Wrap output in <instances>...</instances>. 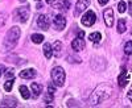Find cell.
Segmentation results:
<instances>
[{"mask_svg": "<svg viewBox=\"0 0 132 108\" xmlns=\"http://www.w3.org/2000/svg\"><path fill=\"white\" fill-rule=\"evenodd\" d=\"M98 3L101 4V5H106L108 3V0H98Z\"/></svg>", "mask_w": 132, "mask_h": 108, "instance_id": "obj_31", "label": "cell"}, {"mask_svg": "<svg viewBox=\"0 0 132 108\" xmlns=\"http://www.w3.org/2000/svg\"><path fill=\"white\" fill-rule=\"evenodd\" d=\"M5 24V13H0V28Z\"/></svg>", "mask_w": 132, "mask_h": 108, "instance_id": "obj_27", "label": "cell"}, {"mask_svg": "<svg viewBox=\"0 0 132 108\" xmlns=\"http://www.w3.org/2000/svg\"><path fill=\"white\" fill-rule=\"evenodd\" d=\"M114 19H115L114 9H112V8H106L104 12H103V20H104L106 26L111 28V26L114 25Z\"/></svg>", "mask_w": 132, "mask_h": 108, "instance_id": "obj_6", "label": "cell"}, {"mask_svg": "<svg viewBox=\"0 0 132 108\" xmlns=\"http://www.w3.org/2000/svg\"><path fill=\"white\" fill-rule=\"evenodd\" d=\"M44 54H45V58L50 59L53 57V48L50 46V44H44Z\"/></svg>", "mask_w": 132, "mask_h": 108, "instance_id": "obj_15", "label": "cell"}, {"mask_svg": "<svg viewBox=\"0 0 132 108\" xmlns=\"http://www.w3.org/2000/svg\"><path fill=\"white\" fill-rule=\"evenodd\" d=\"M58 8L63 9V11H68L70 8V0H61V2L58 3Z\"/></svg>", "mask_w": 132, "mask_h": 108, "instance_id": "obj_21", "label": "cell"}, {"mask_svg": "<svg viewBox=\"0 0 132 108\" xmlns=\"http://www.w3.org/2000/svg\"><path fill=\"white\" fill-rule=\"evenodd\" d=\"M19 91H20L21 96H23V99L28 100V99L30 98V94H29V90H28V87H27V86H20Z\"/></svg>", "mask_w": 132, "mask_h": 108, "instance_id": "obj_17", "label": "cell"}, {"mask_svg": "<svg viewBox=\"0 0 132 108\" xmlns=\"http://www.w3.org/2000/svg\"><path fill=\"white\" fill-rule=\"evenodd\" d=\"M20 2H21V3H25V2H27V0H20Z\"/></svg>", "mask_w": 132, "mask_h": 108, "instance_id": "obj_35", "label": "cell"}, {"mask_svg": "<svg viewBox=\"0 0 132 108\" xmlns=\"http://www.w3.org/2000/svg\"><path fill=\"white\" fill-rule=\"evenodd\" d=\"M128 7H129V11H128V12H129V15L132 16V0H131V2L128 3Z\"/></svg>", "mask_w": 132, "mask_h": 108, "instance_id": "obj_32", "label": "cell"}, {"mask_svg": "<svg viewBox=\"0 0 132 108\" xmlns=\"http://www.w3.org/2000/svg\"><path fill=\"white\" fill-rule=\"evenodd\" d=\"M30 40L35 42V44H41V42L44 41V36L40 34V33H33L32 37H30Z\"/></svg>", "mask_w": 132, "mask_h": 108, "instance_id": "obj_20", "label": "cell"}, {"mask_svg": "<svg viewBox=\"0 0 132 108\" xmlns=\"http://www.w3.org/2000/svg\"><path fill=\"white\" fill-rule=\"evenodd\" d=\"M0 77H2V73H0Z\"/></svg>", "mask_w": 132, "mask_h": 108, "instance_id": "obj_37", "label": "cell"}, {"mask_svg": "<svg viewBox=\"0 0 132 108\" xmlns=\"http://www.w3.org/2000/svg\"><path fill=\"white\" fill-rule=\"evenodd\" d=\"M85 46H86V45H85V41H83V38H81V37H77L75 40L71 41V48H73V50H75V51L83 50Z\"/></svg>", "mask_w": 132, "mask_h": 108, "instance_id": "obj_9", "label": "cell"}, {"mask_svg": "<svg viewBox=\"0 0 132 108\" xmlns=\"http://www.w3.org/2000/svg\"><path fill=\"white\" fill-rule=\"evenodd\" d=\"M118 11H119V13H124L127 11V3L126 2H120L118 4Z\"/></svg>", "mask_w": 132, "mask_h": 108, "instance_id": "obj_24", "label": "cell"}, {"mask_svg": "<svg viewBox=\"0 0 132 108\" xmlns=\"http://www.w3.org/2000/svg\"><path fill=\"white\" fill-rule=\"evenodd\" d=\"M20 34L21 32L17 26H13L8 30V33L5 34V40L3 42V51H9L12 50L19 42V38H20Z\"/></svg>", "mask_w": 132, "mask_h": 108, "instance_id": "obj_2", "label": "cell"}, {"mask_svg": "<svg viewBox=\"0 0 132 108\" xmlns=\"http://www.w3.org/2000/svg\"><path fill=\"white\" fill-rule=\"evenodd\" d=\"M68 61H69V62H75V63H79V62H81L79 58H75V57H69Z\"/></svg>", "mask_w": 132, "mask_h": 108, "instance_id": "obj_29", "label": "cell"}, {"mask_svg": "<svg viewBox=\"0 0 132 108\" xmlns=\"http://www.w3.org/2000/svg\"><path fill=\"white\" fill-rule=\"evenodd\" d=\"M13 82H15V79H13V78H9V79H7V82L4 83V90L9 92L11 90H12V86H13Z\"/></svg>", "mask_w": 132, "mask_h": 108, "instance_id": "obj_22", "label": "cell"}, {"mask_svg": "<svg viewBox=\"0 0 132 108\" xmlns=\"http://www.w3.org/2000/svg\"><path fill=\"white\" fill-rule=\"evenodd\" d=\"M37 25H38L40 29H42V30H48L49 26H50V21H49V19H48L45 15H40V16L37 17Z\"/></svg>", "mask_w": 132, "mask_h": 108, "instance_id": "obj_8", "label": "cell"}, {"mask_svg": "<svg viewBox=\"0 0 132 108\" xmlns=\"http://www.w3.org/2000/svg\"><path fill=\"white\" fill-rule=\"evenodd\" d=\"M124 53L127 56H131L132 54V41H127L124 45Z\"/></svg>", "mask_w": 132, "mask_h": 108, "instance_id": "obj_23", "label": "cell"}, {"mask_svg": "<svg viewBox=\"0 0 132 108\" xmlns=\"http://www.w3.org/2000/svg\"><path fill=\"white\" fill-rule=\"evenodd\" d=\"M90 2H91V0H78L77 4H75V12H74V15L75 16H79L83 11L89 7Z\"/></svg>", "mask_w": 132, "mask_h": 108, "instance_id": "obj_7", "label": "cell"}, {"mask_svg": "<svg viewBox=\"0 0 132 108\" xmlns=\"http://www.w3.org/2000/svg\"><path fill=\"white\" fill-rule=\"evenodd\" d=\"M29 15H30L29 7H27V5L25 7H19L13 12V20L20 21V23H27L28 19H29Z\"/></svg>", "mask_w": 132, "mask_h": 108, "instance_id": "obj_4", "label": "cell"}, {"mask_svg": "<svg viewBox=\"0 0 132 108\" xmlns=\"http://www.w3.org/2000/svg\"><path fill=\"white\" fill-rule=\"evenodd\" d=\"M52 80L54 83V86H63L65 83V70L61 66H56L52 70Z\"/></svg>", "mask_w": 132, "mask_h": 108, "instance_id": "obj_3", "label": "cell"}, {"mask_svg": "<svg viewBox=\"0 0 132 108\" xmlns=\"http://www.w3.org/2000/svg\"><path fill=\"white\" fill-rule=\"evenodd\" d=\"M112 92H114V88L110 84H106V83L99 84L90 96V104L96 105L99 103H102L103 100H107L112 95Z\"/></svg>", "mask_w": 132, "mask_h": 108, "instance_id": "obj_1", "label": "cell"}, {"mask_svg": "<svg viewBox=\"0 0 132 108\" xmlns=\"http://www.w3.org/2000/svg\"><path fill=\"white\" fill-rule=\"evenodd\" d=\"M30 88H32V92L35 94V96H38L42 92V86L40 83H36V82L30 84Z\"/></svg>", "mask_w": 132, "mask_h": 108, "instance_id": "obj_16", "label": "cell"}, {"mask_svg": "<svg viewBox=\"0 0 132 108\" xmlns=\"http://www.w3.org/2000/svg\"><path fill=\"white\" fill-rule=\"evenodd\" d=\"M53 95H54V94H50V92H48V94L45 95V98H44L45 103H50V102H53Z\"/></svg>", "mask_w": 132, "mask_h": 108, "instance_id": "obj_25", "label": "cell"}, {"mask_svg": "<svg viewBox=\"0 0 132 108\" xmlns=\"http://www.w3.org/2000/svg\"><path fill=\"white\" fill-rule=\"evenodd\" d=\"M118 83H119V87H126L127 83H128V71L126 69H123L122 74L119 75V79H118Z\"/></svg>", "mask_w": 132, "mask_h": 108, "instance_id": "obj_12", "label": "cell"}, {"mask_svg": "<svg viewBox=\"0 0 132 108\" xmlns=\"http://www.w3.org/2000/svg\"><path fill=\"white\" fill-rule=\"evenodd\" d=\"M17 107V100L13 96H8V98H4L2 102V107Z\"/></svg>", "mask_w": 132, "mask_h": 108, "instance_id": "obj_13", "label": "cell"}, {"mask_svg": "<svg viewBox=\"0 0 132 108\" xmlns=\"http://www.w3.org/2000/svg\"><path fill=\"white\" fill-rule=\"evenodd\" d=\"M127 98H128V100L132 103V90H129V91L127 92Z\"/></svg>", "mask_w": 132, "mask_h": 108, "instance_id": "obj_30", "label": "cell"}, {"mask_svg": "<svg viewBox=\"0 0 132 108\" xmlns=\"http://www.w3.org/2000/svg\"><path fill=\"white\" fill-rule=\"evenodd\" d=\"M89 38H90L91 42H95V44H98V42L102 40V34L99 33V32H94V33H91V34L89 36Z\"/></svg>", "mask_w": 132, "mask_h": 108, "instance_id": "obj_19", "label": "cell"}, {"mask_svg": "<svg viewBox=\"0 0 132 108\" xmlns=\"http://www.w3.org/2000/svg\"><path fill=\"white\" fill-rule=\"evenodd\" d=\"M20 78H24V79H32V78H35L37 73L35 69H27V70H23V71H20Z\"/></svg>", "mask_w": 132, "mask_h": 108, "instance_id": "obj_11", "label": "cell"}, {"mask_svg": "<svg viewBox=\"0 0 132 108\" xmlns=\"http://www.w3.org/2000/svg\"><path fill=\"white\" fill-rule=\"evenodd\" d=\"M126 29H127L126 20L124 19H119V21H118V33H124Z\"/></svg>", "mask_w": 132, "mask_h": 108, "instance_id": "obj_18", "label": "cell"}, {"mask_svg": "<svg viewBox=\"0 0 132 108\" xmlns=\"http://www.w3.org/2000/svg\"><path fill=\"white\" fill-rule=\"evenodd\" d=\"M48 92H50V94H54V92H56V87H54L53 83H49V86H48Z\"/></svg>", "mask_w": 132, "mask_h": 108, "instance_id": "obj_28", "label": "cell"}, {"mask_svg": "<svg viewBox=\"0 0 132 108\" xmlns=\"http://www.w3.org/2000/svg\"><path fill=\"white\" fill-rule=\"evenodd\" d=\"M54 25H56V28L58 30L65 29V26H66V19L62 15H57L56 17H54Z\"/></svg>", "mask_w": 132, "mask_h": 108, "instance_id": "obj_10", "label": "cell"}, {"mask_svg": "<svg viewBox=\"0 0 132 108\" xmlns=\"http://www.w3.org/2000/svg\"><path fill=\"white\" fill-rule=\"evenodd\" d=\"M36 2H38V0H36Z\"/></svg>", "mask_w": 132, "mask_h": 108, "instance_id": "obj_38", "label": "cell"}, {"mask_svg": "<svg viewBox=\"0 0 132 108\" xmlns=\"http://www.w3.org/2000/svg\"><path fill=\"white\" fill-rule=\"evenodd\" d=\"M52 48H53V56H56L57 58H60L61 54H62V44L60 41H56Z\"/></svg>", "mask_w": 132, "mask_h": 108, "instance_id": "obj_14", "label": "cell"}, {"mask_svg": "<svg viewBox=\"0 0 132 108\" xmlns=\"http://www.w3.org/2000/svg\"><path fill=\"white\" fill-rule=\"evenodd\" d=\"M0 70H4V67H3V66H0Z\"/></svg>", "mask_w": 132, "mask_h": 108, "instance_id": "obj_36", "label": "cell"}, {"mask_svg": "<svg viewBox=\"0 0 132 108\" xmlns=\"http://www.w3.org/2000/svg\"><path fill=\"white\" fill-rule=\"evenodd\" d=\"M13 74H15V70H13V69H8V70H5V77H7V79H8V78H12V77H13Z\"/></svg>", "mask_w": 132, "mask_h": 108, "instance_id": "obj_26", "label": "cell"}, {"mask_svg": "<svg viewBox=\"0 0 132 108\" xmlns=\"http://www.w3.org/2000/svg\"><path fill=\"white\" fill-rule=\"evenodd\" d=\"M46 3L48 4H52V3H54V0H46Z\"/></svg>", "mask_w": 132, "mask_h": 108, "instance_id": "obj_34", "label": "cell"}, {"mask_svg": "<svg viewBox=\"0 0 132 108\" xmlns=\"http://www.w3.org/2000/svg\"><path fill=\"white\" fill-rule=\"evenodd\" d=\"M78 37H81V38L85 37V32H83V30H82V32H78Z\"/></svg>", "mask_w": 132, "mask_h": 108, "instance_id": "obj_33", "label": "cell"}, {"mask_svg": "<svg viewBox=\"0 0 132 108\" xmlns=\"http://www.w3.org/2000/svg\"><path fill=\"white\" fill-rule=\"evenodd\" d=\"M81 21H82V24H83L85 26H93V25L95 24V21H96V15H95V12H94V11H87V12L82 16Z\"/></svg>", "mask_w": 132, "mask_h": 108, "instance_id": "obj_5", "label": "cell"}]
</instances>
